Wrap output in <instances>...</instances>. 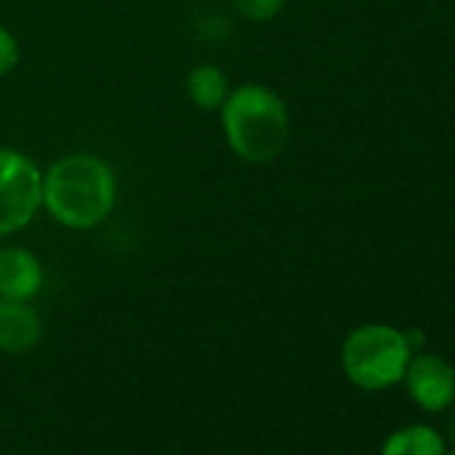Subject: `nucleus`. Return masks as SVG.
I'll list each match as a JSON object with an SVG mask.
<instances>
[{
	"label": "nucleus",
	"mask_w": 455,
	"mask_h": 455,
	"mask_svg": "<svg viewBox=\"0 0 455 455\" xmlns=\"http://www.w3.org/2000/svg\"><path fill=\"white\" fill-rule=\"evenodd\" d=\"M44 201L62 225L92 228L102 222L116 204V177L110 166L94 156H70L46 174Z\"/></svg>",
	"instance_id": "nucleus-1"
},
{
	"label": "nucleus",
	"mask_w": 455,
	"mask_h": 455,
	"mask_svg": "<svg viewBox=\"0 0 455 455\" xmlns=\"http://www.w3.org/2000/svg\"><path fill=\"white\" fill-rule=\"evenodd\" d=\"M222 124L234 153L252 164L274 161L290 137V116L282 97L266 86H242L225 100Z\"/></svg>",
	"instance_id": "nucleus-2"
},
{
	"label": "nucleus",
	"mask_w": 455,
	"mask_h": 455,
	"mask_svg": "<svg viewBox=\"0 0 455 455\" xmlns=\"http://www.w3.org/2000/svg\"><path fill=\"white\" fill-rule=\"evenodd\" d=\"M412 351L404 332L388 324H364L343 343V370L359 388L380 391L404 378Z\"/></svg>",
	"instance_id": "nucleus-3"
},
{
	"label": "nucleus",
	"mask_w": 455,
	"mask_h": 455,
	"mask_svg": "<svg viewBox=\"0 0 455 455\" xmlns=\"http://www.w3.org/2000/svg\"><path fill=\"white\" fill-rule=\"evenodd\" d=\"M44 201L41 172L20 153L0 150V236L25 228Z\"/></svg>",
	"instance_id": "nucleus-4"
},
{
	"label": "nucleus",
	"mask_w": 455,
	"mask_h": 455,
	"mask_svg": "<svg viewBox=\"0 0 455 455\" xmlns=\"http://www.w3.org/2000/svg\"><path fill=\"white\" fill-rule=\"evenodd\" d=\"M404 380L412 402L428 412H439L455 399V370L442 356L420 354L410 359Z\"/></svg>",
	"instance_id": "nucleus-5"
},
{
	"label": "nucleus",
	"mask_w": 455,
	"mask_h": 455,
	"mask_svg": "<svg viewBox=\"0 0 455 455\" xmlns=\"http://www.w3.org/2000/svg\"><path fill=\"white\" fill-rule=\"evenodd\" d=\"M44 284L41 263L33 252L4 250L0 252V295L6 300H30Z\"/></svg>",
	"instance_id": "nucleus-6"
},
{
	"label": "nucleus",
	"mask_w": 455,
	"mask_h": 455,
	"mask_svg": "<svg viewBox=\"0 0 455 455\" xmlns=\"http://www.w3.org/2000/svg\"><path fill=\"white\" fill-rule=\"evenodd\" d=\"M41 340V319L25 300H0V351L22 354Z\"/></svg>",
	"instance_id": "nucleus-7"
},
{
	"label": "nucleus",
	"mask_w": 455,
	"mask_h": 455,
	"mask_svg": "<svg viewBox=\"0 0 455 455\" xmlns=\"http://www.w3.org/2000/svg\"><path fill=\"white\" fill-rule=\"evenodd\" d=\"M380 455H444V442L431 426H407L386 439Z\"/></svg>",
	"instance_id": "nucleus-8"
},
{
	"label": "nucleus",
	"mask_w": 455,
	"mask_h": 455,
	"mask_svg": "<svg viewBox=\"0 0 455 455\" xmlns=\"http://www.w3.org/2000/svg\"><path fill=\"white\" fill-rule=\"evenodd\" d=\"M188 94L198 108L214 110L228 97V78L214 65H201L188 76Z\"/></svg>",
	"instance_id": "nucleus-9"
},
{
	"label": "nucleus",
	"mask_w": 455,
	"mask_h": 455,
	"mask_svg": "<svg viewBox=\"0 0 455 455\" xmlns=\"http://www.w3.org/2000/svg\"><path fill=\"white\" fill-rule=\"evenodd\" d=\"M287 0H234V6L252 22H266L274 20L282 9H284Z\"/></svg>",
	"instance_id": "nucleus-10"
},
{
	"label": "nucleus",
	"mask_w": 455,
	"mask_h": 455,
	"mask_svg": "<svg viewBox=\"0 0 455 455\" xmlns=\"http://www.w3.org/2000/svg\"><path fill=\"white\" fill-rule=\"evenodd\" d=\"M20 62V49L17 41L9 30L0 28V76H6L9 70H14Z\"/></svg>",
	"instance_id": "nucleus-11"
},
{
	"label": "nucleus",
	"mask_w": 455,
	"mask_h": 455,
	"mask_svg": "<svg viewBox=\"0 0 455 455\" xmlns=\"http://www.w3.org/2000/svg\"><path fill=\"white\" fill-rule=\"evenodd\" d=\"M404 340H407V346H410V351H418V348H423V332H418V330H410V332H404Z\"/></svg>",
	"instance_id": "nucleus-12"
},
{
	"label": "nucleus",
	"mask_w": 455,
	"mask_h": 455,
	"mask_svg": "<svg viewBox=\"0 0 455 455\" xmlns=\"http://www.w3.org/2000/svg\"><path fill=\"white\" fill-rule=\"evenodd\" d=\"M447 442H450V444L455 447V418H452V420L447 423Z\"/></svg>",
	"instance_id": "nucleus-13"
},
{
	"label": "nucleus",
	"mask_w": 455,
	"mask_h": 455,
	"mask_svg": "<svg viewBox=\"0 0 455 455\" xmlns=\"http://www.w3.org/2000/svg\"><path fill=\"white\" fill-rule=\"evenodd\" d=\"M452 455H455V452H452Z\"/></svg>",
	"instance_id": "nucleus-14"
}]
</instances>
